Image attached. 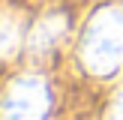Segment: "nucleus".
<instances>
[{"label": "nucleus", "mask_w": 123, "mask_h": 120, "mask_svg": "<svg viewBox=\"0 0 123 120\" xmlns=\"http://www.w3.org/2000/svg\"><path fill=\"white\" fill-rule=\"evenodd\" d=\"M21 45V21L12 12H0V60L12 57Z\"/></svg>", "instance_id": "obj_4"}, {"label": "nucleus", "mask_w": 123, "mask_h": 120, "mask_svg": "<svg viewBox=\"0 0 123 120\" xmlns=\"http://www.w3.org/2000/svg\"><path fill=\"white\" fill-rule=\"evenodd\" d=\"M63 33H66V18L60 15V12L39 18V21L30 27V33H27V51L33 54V57L51 54L54 48H57V42L63 39Z\"/></svg>", "instance_id": "obj_3"}, {"label": "nucleus", "mask_w": 123, "mask_h": 120, "mask_svg": "<svg viewBox=\"0 0 123 120\" xmlns=\"http://www.w3.org/2000/svg\"><path fill=\"white\" fill-rule=\"evenodd\" d=\"M51 108V90L39 75H21L6 87L0 102L3 120H45Z\"/></svg>", "instance_id": "obj_2"}, {"label": "nucleus", "mask_w": 123, "mask_h": 120, "mask_svg": "<svg viewBox=\"0 0 123 120\" xmlns=\"http://www.w3.org/2000/svg\"><path fill=\"white\" fill-rule=\"evenodd\" d=\"M105 120H123V87L114 93V99H111V105H108V114H105Z\"/></svg>", "instance_id": "obj_5"}, {"label": "nucleus", "mask_w": 123, "mask_h": 120, "mask_svg": "<svg viewBox=\"0 0 123 120\" xmlns=\"http://www.w3.org/2000/svg\"><path fill=\"white\" fill-rule=\"evenodd\" d=\"M81 63L90 75H111L123 66V6L108 3L90 15L81 33Z\"/></svg>", "instance_id": "obj_1"}]
</instances>
